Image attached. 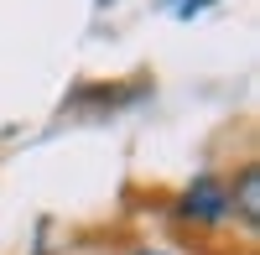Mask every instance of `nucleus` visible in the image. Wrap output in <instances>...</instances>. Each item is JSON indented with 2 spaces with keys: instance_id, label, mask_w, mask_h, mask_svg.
I'll use <instances>...</instances> for the list:
<instances>
[{
  "instance_id": "obj_1",
  "label": "nucleus",
  "mask_w": 260,
  "mask_h": 255,
  "mask_svg": "<svg viewBox=\"0 0 260 255\" xmlns=\"http://www.w3.org/2000/svg\"><path fill=\"white\" fill-rule=\"evenodd\" d=\"M177 214H182L187 224H203V229L229 224V219H234V214H229V182L213 177V172L192 177V182L182 187V198H177Z\"/></svg>"
},
{
  "instance_id": "obj_2",
  "label": "nucleus",
  "mask_w": 260,
  "mask_h": 255,
  "mask_svg": "<svg viewBox=\"0 0 260 255\" xmlns=\"http://www.w3.org/2000/svg\"><path fill=\"white\" fill-rule=\"evenodd\" d=\"M234 208H240V219L255 229V219H260V167L255 162H245L240 177H234V187H229V214Z\"/></svg>"
},
{
  "instance_id": "obj_3",
  "label": "nucleus",
  "mask_w": 260,
  "mask_h": 255,
  "mask_svg": "<svg viewBox=\"0 0 260 255\" xmlns=\"http://www.w3.org/2000/svg\"><path fill=\"white\" fill-rule=\"evenodd\" d=\"M172 6H177V16H198L203 6H213V0H172Z\"/></svg>"
},
{
  "instance_id": "obj_4",
  "label": "nucleus",
  "mask_w": 260,
  "mask_h": 255,
  "mask_svg": "<svg viewBox=\"0 0 260 255\" xmlns=\"http://www.w3.org/2000/svg\"><path fill=\"white\" fill-rule=\"evenodd\" d=\"M130 255H172V250H161V245H141V250H130Z\"/></svg>"
}]
</instances>
